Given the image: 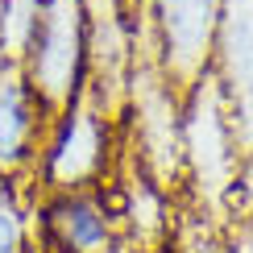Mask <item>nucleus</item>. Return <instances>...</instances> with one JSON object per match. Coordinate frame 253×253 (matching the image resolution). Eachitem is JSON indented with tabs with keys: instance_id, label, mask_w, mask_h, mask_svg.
I'll use <instances>...</instances> for the list:
<instances>
[{
	"instance_id": "3",
	"label": "nucleus",
	"mask_w": 253,
	"mask_h": 253,
	"mask_svg": "<svg viewBox=\"0 0 253 253\" xmlns=\"http://www.w3.org/2000/svg\"><path fill=\"white\" fill-rule=\"evenodd\" d=\"M29 87L50 121L75 104L87 83V8L83 0H38L34 34L21 54Z\"/></svg>"
},
{
	"instance_id": "8",
	"label": "nucleus",
	"mask_w": 253,
	"mask_h": 253,
	"mask_svg": "<svg viewBox=\"0 0 253 253\" xmlns=\"http://www.w3.org/2000/svg\"><path fill=\"white\" fill-rule=\"evenodd\" d=\"M0 253H34V245H29V208L17 199V191L0 204Z\"/></svg>"
},
{
	"instance_id": "7",
	"label": "nucleus",
	"mask_w": 253,
	"mask_h": 253,
	"mask_svg": "<svg viewBox=\"0 0 253 253\" xmlns=\"http://www.w3.org/2000/svg\"><path fill=\"white\" fill-rule=\"evenodd\" d=\"M212 71L228 100L233 137L245 162H253V0H224Z\"/></svg>"
},
{
	"instance_id": "6",
	"label": "nucleus",
	"mask_w": 253,
	"mask_h": 253,
	"mask_svg": "<svg viewBox=\"0 0 253 253\" xmlns=\"http://www.w3.org/2000/svg\"><path fill=\"white\" fill-rule=\"evenodd\" d=\"M50 129L54 121L42 112L21 62L4 58L0 62V178L21 187L25 174H38Z\"/></svg>"
},
{
	"instance_id": "2",
	"label": "nucleus",
	"mask_w": 253,
	"mask_h": 253,
	"mask_svg": "<svg viewBox=\"0 0 253 253\" xmlns=\"http://www.w3.org/2000/svg\"><path fill=\"white\" fill-rule=\"evenodd\" d=\"M121 158V121L96 100V91L83 83L67 112L54 121L50 141L38 162V199L100 191L117 170Z\"/></svg>"
},
{
	"instance_id": "11",
	"label": "nucleus",
	"mask_w": 253,
	"mask_h": 253,
	"mask_svg": "<svg viewBox=\"0 0 253 253\" xmlns=\"http://www.w3.org/2000/svg\"><path fill=\"white\" fill-rule=\"evenodd\" d=\"M129 4H133V8H137V4H141V0H129Z\"/></svg>"
},
{
	"instance_id": "1",
	"label": "nucleus",
	"mask_w": 253,
	"mask_h": 253,
	"mask_svg": "<svg viewBox=\"0 0 253 253\" xmlns=\"http://www.w3.org/2000/svg\"><path fill=\"white\" fill-rule=\"evenodd\" d=\"M245 166L249 162L233 137L224 87L216 71H208L183 100V195L178 204H191L220 224H228L237 212Z\"/></svg>"
},
{
	"instance_id": "9",
	"label": "nucleus",
	"mask_w": 253,
	"mask_h": 253,
	"mask_svg": "<svg viewBox=\"0 0 253 253\" xmlns=\"http://www.w3.org/2000/svg\"><path fill=\"white\" fill-rule=\"evenodd\" d=\"M224 253H253V212L237 216L224 233Z\"/></svg>"
},
{
	"instance_id": "13",
	"label": "nucleus",
	"mask_w": 253,
	"mask_h": 253,
	"mask_svg": "<svg viewBox=\"0 0 253 253\" xmlns=\"http://www.w3.org/2000/svg\"><path fill=\"white\" fill-rule=\"evenodd\" d=\"M162 253H166V249H162Z\"/></svg>"
},
{
	"instance_id": "4",
	"label": "nucleus",
	"mask_w": 253,
	"mask_h": 253,
	"mask_svg": "<svg viewBox=\"0 0 253 253\" xmlns=\"http://www.w3.org/2000/svg\"><path fill=\"white\" fill-rule=\"evenodd\" d=\"M220 8L224 0H145L154 58L183 100L212 71Z\"/></svg>"
},
{
	"instance_id": "12",
	"label": "nucleus",
	"mask_w": 253,
	"mask_h": 253,
	"mask_svg": "<svg viewBox=\"0 0 253 253\" xmlns=\"http://www.w3.org/2000/svg\"><path fill=\"white\" fill-rule=\"evenodd\" d=\"M34 253H42V249H34Z\"/></svg>"
},
{
	"instance_id": "5",
	"label": "nucleus",
	"mask_w": 253,
	"mask_h": 253,
	"mask_svg": "<svg viewBox=\"0 0 253 253\" xmlns=\"http://www.w3.org/2000/svg\"><path fill=\"white\" fill-rule=\"evenodd\" d=\"M34 216L42 253H112L121 245V224L104 187L38 199Z\"/></svg>"
},
{
	"instance_id": "10",
	"label": "nucleus",
	"mask_w": 253,
	"mask_h": 253,
	"mask_svg": "<svg viewBox=\"0 0 253 253\" xmlns=\"http://www.w3.org/2000/svg\"><path fill=\"white\" fill-rule=\"evenodd\" d=\"M8 195H13V183H8V178H0V204H4Z\"/></svg>"
}]
</instances>
